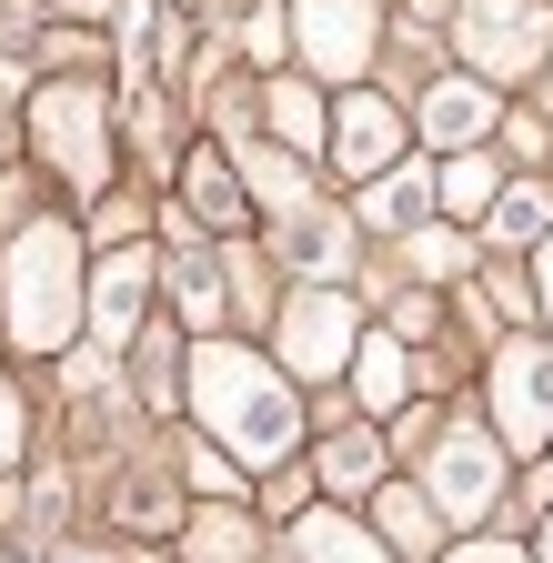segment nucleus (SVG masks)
<instances>
[{
	"label": "nucleus",
	"mask_w": 553,
	"mask_h": 563,
	"mask_svg": "<svg viewBox=\"0 0 553 563\" xmlns=\"http://www.w3.org/2000/svg\"><path fill=\"white\" fill-rule=\"evenodd\" d=\"M142 302H152V252L131 242V252H101L91 262V332L101 352H131L142 342Z\"/></svg>",
	"instance_id": "nucleus-9"
},
{
	"label": "nucleus",
	"mask_w": 553,
	"mask_h": 563,
	"mask_svg": "<svg viewBox=\"0 0 553 563\" xmlns=\"http://www.w3.org/2000/svg\"><path fill=\"white\" fill-rule=\"evenodd\" d=\"M433 211H443V201H433V172H383V181L363 191V222H373V232H402V242L433 232Z\"/></svg>",
	"instance_id": "nucleus-17"
},
{
	"label": "nucleus",
	"mask_w": 553,
	"mask_h": 563,
	"mask_svg": "<svg viewBox=\"0 0 553 563\" xmlns=\"http://www.w3.org/2000/svg\"><path fill=\"white\" fill-rule=\"evenodd\" d=\"M181 402H191V422L212 433L242 473H272V463H292L302 453V393H292V373L272 363V352H252V342H191L181 352Z\"/></svg>",
	"instance_id": "nucleus-1"
},
{
	"label": "nucleus",
	"mask_w": 553,
	"mask_h": 563,
	"mask_svg": "<svg viewBox=\"0 0 553 563\" xmlns=\"http://www.w3.org/2000/svg\"><path fill=\"white\" fill-rule=\"evenodd\" d=\"M433 201H443V222H483V211L504 201V172L483 162V152H453L443 181H433Z\"/></svg>",
	"instance_id": "nucleus-19"
},
{
	"label": "nucleus",
	"mask_w": 553,
	"mask_h": 563,
	"mask_svg": "<svg viewBox=\"0 0 553 563\" xmlns=\"http://www.w3.org/2000/svg\"><path fill=\"white\" fill-rule=\"evenodd\" d=\"M60 563H101V553H60Z\"/></svg>",
	"instance_id": "nucleus-33"
},
{
	"label": "nucleus",
	"mask_w": 553,
	"mask_h": 563,
	"mask_svg": "<svg viewBox=\"0 0 553 563\" xmlns=\"http://www.w3.org/2000/svg\"><path fill=\"white\" fill-rule=\"evenodd\" d=\"M283 373L292 383H322V373H353V342H363V312L353 292H332V282H302V292L283 302Z\"/></svg>",
	"instance_id": "nucleus-7"
},
{
	"label": "nucleus",
	"mask_w": 553,
	"mask_h": 563,
	"mask_svg": "<svg viewBox=\"0 0 553 563\" xmlns=\"http://www.w3.org/2000/svg\"><path fill=\"white\" fill-rule=\"evenodd\" d=\"M242 51H252V60L283 51V11H242Z\"/></svg>",
	"instance_id": "nucleus-29"
},
{
	"label": "nucleus",
	"mask_w": 553,
	"mask_h": 563,
	"mask_svg": "<svg viewBox=\"0 0 553 563\" xmlns=\"http://www.w3.org/2000/svg\"><path fill=\"white\" fill-rule=\"evenodd\" d=\"M172 302H181V322H201V342H212V322H222V272L212 262H181L172 272Z\"/></svg>",
	"instance_id": "nucleus-23"
},
{
	"label": "nucleus",
	"mask_w": 553,
	"mask_h": 563,
	"mask_svg": "<svg viewBox=\"0 0 553 563\" xmlns=\"http://www.w3.org/2000/svg\"><path fill=\"white\" fill-rule=\"evenodd\" d=\"M292 563H392V543H383L373 523H353V514L312 504V514L292 523Z\"/></svg>",
	"instance_id": "nucleus-14"
},
{
	"label": "nucleus",
	"mask_w": 553,
	"mask_h": 563,
	"mask_svg": "<svg viewBox=\"0 0 553 563\" xmlns=\"http://www.w3.org/2000/svg\"><path fill=\"white\" fill-rule=\"evenodd\" d=\"M483 402H494V443L504 453H543L553 443V342L504 332L494 373H483Z\"/></svg>",
	"instance_id": "nucleus-5"
},
{
	"label": "nucleus",
	"mask_w": 553,
	"mask_h": 563,
	"mask_svg": "<svg viewBox=\"0 0 553 563\" xmlns=\"http://www.w3.org/2000/svg\"><path fill=\"white\" fill-rule=\"evenodd\" d=\"M181 483H201V493H232V483H242V463H232L222 443H181Z\"/></svg>",
	"instance_id": "nucleus-25"
},
{
	"label": "nucleus",
	"mask_w": 553,
	"mask_h": 563,
	"mask_svg": "<svg viewBox=\"0 0 553 563\" xmlns=\"http://www.w3.org/2000/svg\"><path fill=\"white\" fill-rule=\"evenodd\" d=\"M412 121H423L433 152H483V131H494V91H483L473 70H453V81H433L423 101H412Z\"/></svg>",
	"instance_id": "nucleus-11"
},
{
	"label": "nucleus",
	"mask_w": 553,
	"mask_h": 563,
	"mask_svg": "<svg viewBox=\"0 0 553 563\" xmlns=\"http://www.w3.org/2000/svg\"><path fill=\"white\" fill-rule=\"evenodd\" d=\"M272 252H283L302 282H332L342 262H353V222H342L332 201H302V211H283V222H272Z\"/></svg>",
	"instance_id": "nucleus-12"
},
{
	"label": "nucleus",
	"mask_w": 553,
	"mask_h": 563,
	"mask_svg": "<svg viewBox=\"0 0 553 563\" xmlns=\"http://www.w3.org/2000/svg\"><path fill=\"white\" fill-rule=\"evenodd\" d=\"M423 493H433V514H443V523L473 533L483 514L504 504V443L483 433V422H443L433 453H423Z\"/></svg>",
	"instance_id": "nucleus-6"
},
{
	"label": "nucleus",
	"mask_w": 553,
	"mask_h": 563,
	"mask_svg": "<svg viewBox=\"0 0 553 563\" xmlns=\"http://www.w3.org/2000/svg\"><path fill=\"white\" fill-rule=\"evenodd\" d=\"M453 41H463L473 81H523V70L553 60V11H543V0H463Z\"/></svg>",
	"instance_id": "nucleus-4"
},
{
	"label": "nucleus",
	"mask_w": 553,
	"mask_h": 563,
	"mask_svg": "<svg viewBox=\"0 0 553 563\" xmlns=\"http://www.w3.org/2000/svg\"><path fill=\"white\" fill-rule=\"evenodd\" d=\"M353 393H363V412H402L412 402V342L402 332H363L353 342Z\"/></svg>",
	"instance_id": "nucleus-15"
},
{
	"label": "nucleus",
	"mask_w": 553,
	"mask_h": 563,
	"mask_svg": "<svg viewBox=\"0 0 553 563\" xmlns=\"http://www.w3.org/2000/svg\"><path fill=\"white\" fill-rule=\"evenodd\" d=\"M21 443H31V402H21V383L0 373V473L21 463Z\"/></svg>",
	"instance_id": "nucleus-26"
},
{
	"label": "nucleus",
	"mask_w": 553,
	"mask_h": 563,
	"mask_svg": "<svg viewBox=\"0 0 553 563\" xmlns=\"http://www.w3.org/2000/svg\"><path fill=\"white\" fill-rule=\"evenodd\" d=\"M392 152H402V111H392L383 91H342V101H332V162L353 172V181H383Z\"/></svg>",
	"instance_id": "nucleus-10"
},
{
	"label": "nucleus",
	"mask_w": 553,
	"mask_h": 563,
	"mask_svg": "<svg viewBox=\"0 0 553 563\" xmlns=\"http://www.w3.org/2000/svg\"><path fill=\"white\" fill-rule=\"evenodd\" d=\"M443 563H533V553H513V543H453Z\"/></svg>",
	"instance_id": "nucleus-30"
},
{
	"label": "nucleus",
	"mask_w": 553,
	"mask_h": 563,
	"mask_svg": "<svg viewBox=\"0 0 553 563\" xmlns=\"http://www.w3.org/2000/svg\"><path fill=\"white\" fill-rule=\"evenodd\" d=\"M0 312H11V342L31 352V363H60V352H71V332L91 312L71 222H41L31 211V222L11 232V252H0Z\"/></svg>",
	"instance_id": "nucleus-2"
},
{
	"label": "nucleus",
	"mask_w": 553,
	"mask_h": 563,
	"mask_svg": "<svg viewBox=\"0 0 553 563\" xmlns=\"http://www.w3.org/2000/svg\"><path fill=\"white\" fill-rule=\"evenodd\" d=\"M292 41H302V60L322 70V81H363L383 21H373V0H302V11H292Z\"/></svg>",
	"instance_id": "nucleus-8"
},
{
	"label": "nucleus",
	"mask_w": 553,
	"mask_h": 563,
	"mask_svg": "<svg viewBox=\"0 0 553 563\" xmlns=\"http://www.w3.org/2000/svg\"><path fill=\"white\" fill-rule=\"evenodd\" d=\"M181 60H191V21H181V0H152V70H162V81H181Z\"/></svg>",
	"instance_id": "nucleus-24"
},
{
	"label": "nucleus",
	"mask_w": 553,
	"mask_h": 563,
	"mask_svg": "<svg viewBox=\"0 0 553 563\" xmlns=\"http://www.w3.org/2000/svg\"><path fill=\"white\" fill-rule=\"evenodd\" d=\"M533 292H543V312H553V242H543V282H533Z\"/></svg>",
	"instance_id": "nucleus-31"
},
{
	"label": "nucleus",
	"mask_w": 553,
	"mask_h": 563,
	"mask_svg": "<svg viewBox=\"0 0 553 563\" xmlns=\"http://www.w3.org/2000/svg\"><path fill=\"white\" fill-rule=\"evenodd\" d=\"M181 191H191V222H212V232H242L252 222V201H242V181H232V162L212 152V141L181 162Z\"/></svg>",
	"instance_id": "nucleus-16"
},
{
	"label": "nucleus",
	"mask_w": 553,
	"mask_h": 563,
	"mask_svg": "<svg viewBox=\"0 0 553 563\" xmlns=\"http://www.w3.org/2000/svg\"><path fill=\"white\" fill-rule=\"evenodd\" d=\"M262 131L283 141V152H332V121H322V101L302 81H272L262 91Z\"/></svg>",
	"instance_id": "nucleus-18"
},
{
	"label": "nucleus",
	"mask_w": 553,
	"mask_h": 563,
	"mask_svg": "<svg viewBox=\"0 0 553 563\" xmlns=\"http://www.w3.org/2000/svg\"><path fill=\"white\" fill-rule=\"evenodd\" d=\"M483 222H494V242H553V201L533 181H504V201L483 211Z\"/></svg>",
	"instance_id": "nucleus-22"
},
{
	"label": "nucleus",
	"mask_w": 553,
	"mask_h": 563,
	"mask_svg": "<svg viewBox=\"0 0 553 563\" xmlns=\"http://www.w3.org/2000/svg\"><path fill=\"white\" fill-rule=\"evenodd\" d=\"M31 141L71 191H111V91H91V81L31 91Z\"/></svg>",
	"instance_id": "nucleus-3"
},
{
	"label": "nucleus",
	"mask_w": 553,
	"mask_h": 563,
	"mask_svg": "<svg viewBox=\"0 0 553 563\" xmlns=\"http://www.w3.org/2000/svg\"><path fill=\"white\" fill-rule=\"evenodd\" d=\"M373 533L392 543V563H423V553L443 543V514H433L423 483H383V493H373Z\"/></svg>",
	"instance_id": "nucleus-13"
},
{
	"label": "nucleus",
	"mask_w": 553,
	"mask_h": 563,
	"mask_svg": "<svg viewBox=\"0 0 553 563\" xmlns=\"http://www.w3.org/2000/svg\"><path fill=\"white\" fill-rule=\"evenodd\" d=\"M242 514H201V553H212V563H242Z\"/></svg>",
	"instance_id": "nucleus-28"
},
{
	"label": "nucleus",
	"mask_w": 553,
	"mask_h": 563,
	"mask_svg": "<svg viewBox=\"0 0 553 563\" xmlns=\"http://www.w3.org/2000/svg\"><path fill=\"white\" fill-rule=\"evenodd\" d=\"M412 262H423L433 282H453L463 272V232H412Z\"/></svg>",
	"instance_id": "nucleus-27"
},
{
	"label": "nucleus",
	"mask_w": 553,
	"mask_h": 563,
	"mask_svg": "<svg viewBox=\"0 0 553 563\" xmlns=\"http://www.w3.org/2000/svg\"><path fill=\"white\" fill-rule=\"evenodd\" d=\"M181 352H191V342H172V332H142V342H131V383H142L152 412L181 402Z\"/></svg>",
	"instance_id": "nucleus-20"
},
{
	"label": "nucleus",
	"mask_w": 553,
	"mask_h": 563,
	"mask_svg": "<svg viewBox=\"0 0 553 563\" xmlns=\"http://www.w3.org/2000/svg\"><path fill=\"white\" fill-rule=\"evenodd\" d=\"M533 563H553V514H543V553H533Z\"/></svg>",
	"instance_id": "nucleus-32"
},
{
	"label": "nucleus",
	"mask_w": 553,
	"mask_h": 563,
	"mask_svg": "<svg viewBox=\"0 0 553 563\" xmlns=\"http://www.w3.org/2000/svg\"><path fill=\"white\" fill-rule=\"evenodd\" d=\"M312 473H322L332 493H373V483H383V443L353 422V433H332V443H322V463H312Z\"/></svg>",
	"instance_id": "nucleus-21"
}]
</instances>
